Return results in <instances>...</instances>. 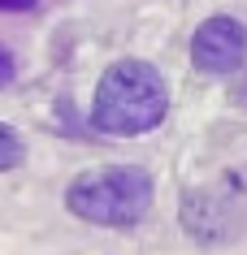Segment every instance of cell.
Listing matches in <instances>:
<instances>
[{"label": "cell", "instance_id": "3", "mask_svg": "<svg viewBox=\"0 0 247 255\" xmlns=\"http://www.w3.org/2000/svg\"><path fill=\"white\" fill-rule=\"evenodd\" d=\"M247 61V26L230 13L204 17L191 35V65L208 78H226Z\"/></svg>", "mask_w": 247, "mask_h": 255}, {"label": "cell", "instance_id": "8", "mask_svg": "<svg viewBox=\"0 0 247 255\" xmlns=\"http://www.w3.org/2000/svg\"><path fill=\"white\" fill-rule=\"evenodd\" d=\"M234 104H243V108H247V78L234 87Z\"/></svg>", "mask_w": 247, "mask_h": 255}, {"label": "cell", "instance_id": "1", "mask_svg": "<svg viewBox=\"0 0 247 255\" xmlns=\"http://www.w3.org/2000/svg\"><path fill=\"white\" fill-rule=\"evenodd\" d=\"M169 113V87L148 61H113L96 82L91 126L109 138H139L156 130Z\"/></svg>", "mask_w": 247, "mask_h": 255}, {"label": "cell", "instance_id": "5", "mask_svg": "<svg viewBox=\"0 0 247 255\" xmlns=\"http://www.w3.org/2000/svg\"><path fill=\"white\" fill-rule=\"evenodd\" d=\"M22 156H26V147H22V134H17L13 126H4V121H0V173L17 169V164H22Z\"/></svg>", "mask_w": 247, "mask_h": 255}, {"label": "cell", "instance_id": "7", "mask_svg": "<svg viewBox=\"0 0 247 255\" xmlns=\"http://www.w3.org/2000/svg\"><path fill=\"white\" fill-rule=\"evenodd\" d=\"M39 0H0V9L4 13H26V9H35Z\"/></svg>", "mask_w": 247, "mask_h": 255}, {"label": "cell", "instance_id": "6", "mask_svg": "<svg viewBox=\"0 0 247 255\" xmlns=\"http://www.w3.org/2000/svg\"><path fill=\"white\" fill-rule=\"evenodd\" d=\"M13 74H17V61H13V52L0 43V87H9V82H13Z\"/></svg>", "mask_w": 247, "mask_h": 255}, {"label": "cell", "instance_id": "4", "mask_svg": "<svg viewBox=\"0 0 247 255\" xmlns=\"http://www.w3.org/2000/svg\"><path fill=\"white\" fill-rule=\"evenodd\" d=\"M226 203L213 195V190H191L187 199H182V225L191 229L195 242H204V247H217V242L230 238V229H226Z\"/></svg>", "mask_w": 247, "mask_h": 255}, {"label": "cell", "instance_id": "2", "mask_svg": "<svg viewBox=\"0 0 247 255\" xmlns=\"http://www.w3.org/2000/svg\"><path fill=\"white\" fill-rule=\"evenodd\" d=\"M156 186L152 173L139 164H104V169H87L69 182L65 190V208L91 225H109V229H130L148 216Z\"/></svg>", "mask_w": 247, "mask_h": 255}]
</instances>
